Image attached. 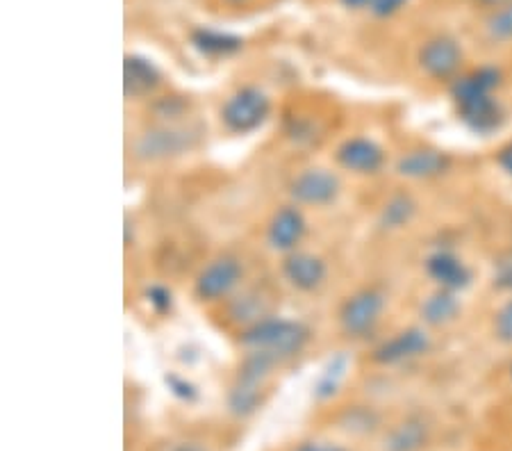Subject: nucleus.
Instances as JSON below:
<instances>
[{"instance_id": "obj_1", "label": "nucleus", "mask_w": 512, "mask_h": 451, "mask_svg": "<svg viewBox=\"0 0 512 451\" xmlns=\"http://www.w3.org/2000/svg\"><path fill=\"white\" fill-rule=\"evenodd\" d=\"M308 340L310 328L285 317H262L246 328L239 338L242 347L253 351V354H264L274 360L301 354Z\"/></svg>"}, {"instance_id": "obj_2", "label": "nucleus", "mask_w": 512, "mask_h": 451, "mask_svg": "<svg viewBox=\"0 0 512 451\" xmlns=\"http://www.w3.org/2000/svg\"><path fill=\"white\" fill-rule=\"evenodd\" d=\"M271 112L269 96L260 87H242L228 98L221 108V121L235 135H246L258 130Z\"/></svg>"}, {"instance_id": "obj_3", "label": "nucleus", "mask_w": 512, "mask_h": 451, "mask_svg": "<svg viewBox=\"0 0 512 451\" xmlns=\"http://www.w3.org/2000/svg\"><path fill=\"white\" fill-rule=\"evenodd\" d=\"M385 297L378 290H360L346 299L340 308V326L351 338H365L374 331L383 315Z\"/></svg>"}, {"instance_id": "obj_4", "label": "nucleus", "mask_w": 512, "mask_h": 451, "mask_svg": "<svg viewBox=\"0 0 512 451\" xmlns=\"http://www.w3.org/2000/svg\"><path fill=\"white\" fill-rule=\"evenodd\" d=\"M244 269L233 256H221L212 260L196 278L194 292L201 301H219L228 297L242 281Z\"/></svg>"}, {"instance_id": "obj_5", "label": "nucleus", "mask_w": 512, "mask_h": 451, "mask_svg": "<svg viewBox=\"0 0 512 451\" xmlns=\"http://www.w3.org/2000/svg\"><path fill=\"white\" fill-rule=\"evenodd\" d=\"M289 194H292L296 203L321 208V205H328L337 199V194H340V178L328 169H305L292 180Z\"/></svg>"}, {"instance_id": "obj_6", "label": "nucleus", "mask_w": 512, "mask_h": 451, "mask_svg": "<svg viewBox=\"0 0 512 451\" xmlns=\"http://www.w3.org/2000/svg\"><path fill=\"white\" fill-rule=\"evenodd\" d=\"M462 60H465V55H462L460 44L449 35H437L419 48L421 69L435 80H449L456 76Z\"/></svg>"}, {"instance_id": "obj_7", "label": "nucleus", "mask_w": 512, "mask_h": 451, "mask_svg": "<svg viewBox=\"0 0 512 451\" xmlns=\"http://www.w3.org/2000/svg\"><path fill=\"white\" fill-rule=\"evenodd\" d=\"M428 349H431V338L424 328H406V331L396 333L394 338L385 340L374 351V360L381 365L406 363V360L424 356Z\"/></svg>"}, {"instance_id": "obj_8", "label": "nucleus", "mask_w": 512, "mask_h": 451, "mask_svg": "<svg viewBox=\"0 0 512 451\" xmlns=\"http://www.w3.org/2000/svg\"><path fill=\"white\" fill-rule=\"evenodd\" d=\"M337 164L353 174H376L383 167L385 153L374 139L351 137L340 144L335 153Z\"/></svg>"}, {"instance_id": "obj_9", "label": "nucleus", "mask_w": 512, "mask_h": 451, "mask_svg": "<svg viewBox=\"0 0 512 451\" xmlns=\"http://www.w3.org/2000/svg\"><path fill=\"white\" fill-rule=\"evenodd\" d=\"M305 231H308V224H305L303 212L299 208H294V205H285V208H280L276 215L271 217L267 228V240L276 251L292 253L296 246L301 244Z\"/></svg>"}, {"instance_id": "obj_10", "label": "nucleus", "mask_w": 512, "mask_h": 451, "mask_svg": "<svg viewBox=\"0 0 512 451\" xmlns=\"http://www.w3.org/2000/svg\"><path fill=\"white\" fill-rule=\"evenodd\" d=\"M283 276L285 281L301 292H312L324 283L326 278V262L315 253L292 251L283 260Z\"/></svg>"}, {"instance_id": "obj_11", "label": "nucleus", "mask_w": 512, "mask_h": 451, "mask_svg": "<svg viewBox=\"0 0 512 451\" xmlns=\"http://www.w3.org/2000/svg\"><path fill=\"white\" fill-rule=\"evenodd\" d=\"M458 117L462 123L476 135H492L494 130L501 128L503 112L501 105L494 96H481L472 98V101L458 103Z\"/></svg>"}, {"instance_id": "obj_12", "label": "nucleus", "mask_w": 512, "mask_h": 451, "mask_svg": "<svg viewBox=\"0 0 512 451\" xmlns=\"http://www.w3.org/2000/svg\"><path fill=\"white\" fill-rule=\"evenodd\" d=\"M426 272L442 290L458 292L472 283V272H469L465 262L451 251H437L426 260Z\"/></svg>"}, {"instance_id": "obj_13", "label": "nucleus", "mask_w": 512, "mask_h": 451, "mask_svg": "<svg viewBox=\"0 0 512 451\" xmlns=\"http://www.w3.org/2000/svg\"><path fill=\"white\" fill-rule=\"evenodd\" d=\"M160 71L142 55H126L123 60V94L126 98H144L160 85Z\"/></svg>"}, {"instance_id": "obj_14", "label": "nucleus", "mask_w": 512, "mask_h": 451, "mask_svg": "<svg viewBox=\"0 0 512 451\" xmlns=\"http://www.w3.org/2000/svg\"><path fill=\"white\" fill-rule=\"evenodd\" d=\"M189 44L196 53L203 57H212V60H219V57H230L239 53L244 48V39L233 32L214 30V28H194L192 35H189Z\"/></svg>"}, {"instance_id": "obj_15", "label": "nucleus", "mask_w": 512, "mask_h": 451, "mask_svg": "<svg viewBox=\"0 0 512 451\" xmlns=\"http://www.w3.org/2000/svg\"><path fill=\"white\" fill-rule=\"evenodd\" d=\"M499 85H501V71L497 67H481L453 80L451 98L458 105V103L472 101V98L492 96V92Z\"/></svg>"}, {"instance_id": "obj_16", "label": "nucleus", "mask_w": 512, "mask_h": 451, "mask_svg": "<svg viewBox=\"0 0 512 451\" xmlns=\"http://www.w3.org/2000/svg\"><path fill=\"white\" fill-rule=\"evenodd\" d=\"M449 155L435 149H419L410 151L396 162V171L406 178H435L449 169Z\"/></svg>"}, {"instance_id": "obj_17", "label": "nucleus", "mask_w": 512, "mask_h": 451, "mask_svg": "<svg viewBox=\"0 0 512 451\" xmlns=\"http://www.w3.org/2000/svg\"><path fill=\"white\" fill-rule=\"evenodd\" d=\"M189 149V133H178V130L160 128L146 133L137 144L139 158L146 160H158V158H169V155H178Z\"/></svg>"}, {"instance_id": "obj_18", "label": "nucleus", "mask_w": 512, "mask_h": 451, "mask_svg": "<svg viewBox=\"0 0 512 451\" xmlns=\"http://www.w3.org/2000/svg\"><path fill=\"white\" fill-rule=\"evenodd\" d=\"M460 313V301L456 299V292L440 290L431 294L421 306V317H424L426 324L431 326H442L449 324Z\"/></svg>"}, {"instance_id": "obj_19", "label": "nucleus", "mask_w": 512, "mask_h": 451, "mask_svg": "<svg viewBox=\"0 0 512 451\" xmlns=\"http://www.w3.org/2000/svg\"><path fill=\"white\" fill-rule=\"evenodd\" d=\"M412 215H415V201H412L410 196L399 194L385 203V208L381 212V224L385 228H401L408 224Z\"/></svg>"}, {"instance_id": "obj_20", "label": "nucleus", "mask_w": 512, "mask_h": 451, "mask_svg": "<svg viewBox=\"0 0 512 451\" xmlns=\"http://www.w3.org/2000/svg\"><path fill=\"white\" fill-rule=\"evenodd\" d=\"M485 32L492 41L506 44L512 41V3L494 7L492 14L485 19Z\"/></svg>"}, {"instance_id": "obj_21", "label": "nucleus", "mask_w": 512, "mask_h": 451, "mask_svg": "<svg viewBox=\"0 0 512 451\" xmlns=\"http://www.w3.org/2000/svg\"><path fill=\"white\" fill-rule=\"evenodd\" d=\"M146 299H148V303H151V308L155 310V313H160V315H167L169 310H171V306H173L171 292L167 290V287H162V285L148 287Z\"/></svg>"}, {"instance_id": "obj_22", "label": "nucleus", "mask_w": 512, "mask_h": 451, "mask_svg": "<svg viewBox=\"0 0 512 451\" xmlns=\"http://www.w3.org/2000/svg\"><path fill=\"white\" fill-rule=\"evenodd\" d=\"M494 331H497V338L501 342L512 344V299L497 313V319H494Z\"/></svg>"}, {"instance_id": "obj_23", "label": "nucleus", "mask_w": 512, "mask_h": 451, "mask_svg": "<svg viewBox=\"0 0 512 451\" xmlns=\"http://www.w3.org/2000/svg\"><path fill=\"white\" fill-rule=\"evenodd\" d=\"M410 0H378V3L371 7V14L378 16V19H387V16H394L401 7H406Z\"/></svg>"}, {"instance_id": "obj_24", "label": "nucleus", "mask_w": 512, "mask_h": 451, "mask_svg": "<svg viewBox=\"0 0 512 451\" xmlns=\"http://www.w3.org/2000/svg\"><path fill=\"white\" fill-rule=\"evenodd\" d=\"M494 285H499L501 290H512V260L499 262L497 272H494Z\"/></svg>"}, {"instance_id": "obj_25", "label": "nucleus", "mask_w": 512, "mask_h": 451, "mask_svg": "<svg viewBox=\"0 0 512 451\" xmlns=\"http://www.w3.org/2000/svg\"><path fill=\"white\" fill-rule=\"evenodd\" d=\"M497 162H499V167L506 171L508 176H512V142L503 146V149L499 151Z\"/></svg>"}, {"instance_id": "obj_26", "label": "nucleus", "mask_w": 512, "mask_h": 451, "mask_svg": "<svg viewBox=\"0 0 512 451\" xmlns=\"http://www.w3.org/2000/svg\"><path fill=\"white\" fill-rule=\"evenodd\" d=\"M344 7H349V10H371L378 0H340Z\"/></svg>"}, {"instance_id": "obj_27", "label": "nucleus", "mask_w": 512, "mask_h": 451, "mask_svg": "<svg viewBox=\"0 0 512 451\" xmlns=\"http://www.w3.org/2000/svg\"><path fill=\"white\" fill-rule=\"evenodd\" d=\"M476 3L487 5V7H501V5H508L512 0H476Z\"/></svg>"}, {"instance_id": "obj_28", "label": "nucleus", "mask_w": 512, "mask_h": 451, "mask_svg": "<svg viewBox=\"0 0 512 451\" xmlns=\"http://www.w3.org/2000/svg\"><path fill=\"white\" fill-rule=\"evenodd\" d=\"M301 451H340L337 447H315V445H310V447H303Z\"/></svg>"}, {"instance_id": "obj_29", "label": "nucleus", "mask_w": 512, "mask_h": 451, "mask_svg": "<svg viewBox=\"0 0 512 451\" xmlns=\"http://www.w3.org/2000/svg\"><path fill=\"white\" fill-rule=\"evenodd\" d=\"M226 3H230V5H244V3H249V0H226Z\"/></svg>"}, {"instance_id": "obj_30", "label": "nucleus", "mask_w": 512, "mask_h": 451, "mask_svg": "<svg viewBox=\"0 0 512 451\" xmlns=\"http://www.w3.org/2000/svg\"><path fill=\"white\" fill-rule=\"evenodd\" d=\"M510 372H512V367H510Z\"/></svg>"}]
</instances>
